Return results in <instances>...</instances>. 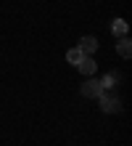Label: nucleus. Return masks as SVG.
I'll return each instance as SVG.
<instances>
[{
  "instance_id": "nucleus-1",
  "label": "nucleus",
  "mask_w": 132,
  "mask_h": 146,
  "mask_svg": "<svg viewBox=\"0 0 132 146\" xmlns=\"http://www.w3.org/2000/svg\"><path fill=\"white\" fill-rule=\"evenodd\" d=\"M98 101H100V109L106 111V114H116V111H121V101L116 96H111V93H106V90L98 96Z\"/></svg>"
},
{
  "instance_id": "nucleus-2",
  "label": "nucleus",
  "mask_w": 132,
  "mask_h": 146,
  "mask_svg": "<svg viewBox=\"0 0 132 146\" xmlns=\"http://www.w3.org/2000/svg\"><path fill=\"white\" fill-rule=\"evenodd\" d=\"M79 93H82L85 98H98L100 93H103V88H100V82H98V80H85V82H82V88H79Z\"/></svg>"
},
{
  "instance_id": "nucleus-3",
  "label": "nucleus",
  "mask_w": 132,
  "mask_h": 146,
  "mask_svg": "<svg viewBox=\"0 0 132 146\" xmlns=\"http://www.w3.org/2000/svg\"><path fill=\"white\" fill-rule=\"evenodd\" d=\"M77 69L82 72V74H87V77H93L95 69H98V64H95V56H82V58H79V64H77Z\"/></svg>"
},
{
  "instance_id": "nucleus-4",
  "label": "nucleus",
  "mask_w": 132,
  "mask_h": 146,
  "mask_svg": "<svg viewBox=\"0 0 132 146\" xmlns=\"http://www.w3.org/2000/svg\"><path fill=\"white\" fill-rule=\"evenodd\" d=\"M77 48H79V50H82V53H85V56H93V53H95V50H98V40H95L93 35H85L82 40H79V42H77Z\"/></svg>"
},
{
  "instance_id": "nucleus-5",
  "label": "nucleus",
  "mask_w": 132,
  "mask_h": 146,
  "mask_svg": "<svg viewBox=\"0 0 132 146\" xmlns=\"http://www.w3.org/2000/svg\"><path fill=\"white\" fill-rule=\"evenodd\" d=\"M116 53H119L121 58H129V56H132V42H129L127 35L119 37V42H116Z\"/></svg>"
},
{
  "instance_id": "nucleus-6",
  "label": "nucleus",
  "mask_w": 132,
  "mask_h": 146,
  "mask_svg": "<svg viewBox=\"0 0 132 146\" xmlns=\"http://www.w3.org/2000/svg\"><path fill=\"white\" fill-rule=\"evenodd\" d=\"M127 21L124 19H114V24H111V32H114V35H116V37H121V35H127Z\"/></svg>"
},
{
  "instance_id": "nucleus-7",
  "label": "nucleus",
  "mask_w": 132,
  "mask_h": 146,
  "mask_svg": "<svg viewBox=\"0 0 132 146\" xmlns=\"http://www.w3.org/2000/svg\"><path fill=\"white\" fill-rule=\"evenodd\" d=\"M82 56H85V53H82V50H79V48L74 45V48H72V50H69V53H66V61L77 66V64H79V58H82Z\"/></svg>"
},
{
  "instance_id": "nucleus-8",
  "label": "nucleus",
  "mask_w": 132,
  "mask_h": 146,
  "mask_svg": "<svg viewBox=\"0 0 132 146\" xmlns=\"http://www.w3.org/2000/svg\"><path fill=\"white\" fill-rule=\"evenodd\" d=\"M98 82H100V88H103V90H111V88H114V82H116V74H106L103 80H98Z\"/></svg>"
}]
</instances>
